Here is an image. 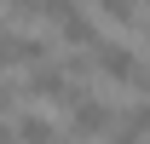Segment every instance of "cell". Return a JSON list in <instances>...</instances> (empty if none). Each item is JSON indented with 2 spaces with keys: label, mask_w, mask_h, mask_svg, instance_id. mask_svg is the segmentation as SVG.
Masks as SVG:
<instances>
[{
  "label": "cell",
  "mask_w": 150,
  "mask_h": 144,
  "mask_svg": "<svg viewBox=\"0 0 150 144\" xmlns=\"http://www.w3.org/2000/svg\"><path fill=\"white\" fill-rule=\"evenodd\" d=\"M98 133H115V115L104 98H93V92H69V138H98Z\"/></svg>",
  "instance_id": "6da1fadb"
},
{
  "label": "cell",
  "mask_w": 150,
  "mask_h": 144,
  "mask_svg": "<svg viewBox=\"0 0 150 144\" xmlns=\"http://www.w3.org/2000/svg\"><path fill=\"white\" fill-rule=\"evenodd\" d=\"M29 69V64H46V40L40 35H0V69Z\"/></svg>",
  "instance_id": "7a4b0ae2"
},
{
  "label": "cell",
  "mask_w": 150,
  "mask_h": 144,
  "mask_svg": "<svg viewBox=\"0 0 150 144\" xmlns=\"http://www.w3.org/2000/svg\"><path fill=\"white\" fill-rule=\"evenodd\" d=\"M93 64L110 75V81H127V87H133V75L144 69V58L133 52V46H98V52H93Z\"/></svg>",
  "instance_id": "3957f363"
},
{
  "label": "cell",
  "mask_w": 150,
  "mask_h": 144,
  "mask_svg": "<svg viewBox=\"0 0 150 144\" xmlns=\"http://www.w3.org/2000/svg\"><path fill=\"white\" fill-rule=\"evenodd\" d=\"M69 69H64V64H40L35 75H29V98H64V104H69Z\"/></svg>",
  "instance_id": "277c9868"
},
{
  "label": "cell",
  "mask_w": 150,
  "mask_h": 144,
  "mask_svg": "<svg viewBox=\"0 0 150 144\" xmlns=\"http://www.w3.org/2000/svg\"><path fill=\"white\" fill-rule=\"evenodd\" d=\"M58 35L69 40V52H75V46H81V52H98V46H104V40H98V29H93V18H87V12H81V18H69V23H58Z\"/></svg>",
  "instance_id": "5b68a950"
},
{
  "label": "cell",
  "mask_w": 150,
  "mask_h": 144,
  "mask_svg": "<svg viewBox=\"0 0 150 144\" xmlns=\"http://www.w3.org/2000/svg\"><path fill=\"white\" fill-rule=\"evenodd\" d=\"M18 144H58V127L29 109V115H18Z\"/></svg>",
  "instance_id": "8992f818"
},
{
  "label": "cell",
  "mask_w": 150,
  "mask_h": 144,
  "mask_svg": "<svg viewBox=\"0 0 150 144\" xmlns=\"http://www.w3.org/2000/svg\"><path fill=\"white\" fill-rule=\"evenodd\" d=\"M93 6L110 23H121V29H139V23H144V18H139V0H93Z\"/></svg>",
  "instance_id": "52a82bcc"
},
{
  "label": "cell",
  "mask_w": 150,
  "mask_h": 144,
  "mask_svg": "<svg viewBox=\"0 0 150 144\" xmlns=\"http://www.w3.org/2000/svg\"><path fill=\"white\" fill-rule=\"evenodd\" d=\"M40 12L52 23H69V18H81V0H40Z\"/></svg>",
  "instance_id": "ba28073f"
},
{
  "label": "cell",
  "mask_w": 150,
  "mask_h": 144,
  "mask_svg": "<svg viewBox=\"0 0 150 144\" xmlns=\"http://www.w3.org/2000/svg\"><path fill=\"white\" fill-rule=\"evenodd\" d=\"M127 133H139V138L150 133V98H139V104L127 109Z\"/></svg>",
  "instance_id": "9c48e42d"
},
{
  "label": "cell",
  "mask_w": 150,
  "mask_h": 144,
  "mask_svg": "<svg viewBox=\"0 0 150 144\" xmlns=\"http://www.w3.org/2000/svg\"><path fill=\"white\" fill-rule=\"evenodd\" d=\"M6 104H18V87H12V81H0V109Z\"/></svg>",
  "instance_id": "30bf717a"
},
{
  "label": "cell",
  "mask_w": 150,
  "mask_h": 144,
  "mask_svg": "<svg viewBox=\"0 0 150 144\" xmlns=\"http://www.w3.org/2000/svg\"><path fill=\"white\" fill-rule=\"evenodd\" d=\"M6 6H18V12H40V0H6Z\"/></svg>",
  "instance_id": "8fae6325"
},
{
  "label": "cell",
  "mask_w": 150,
  "mask_h": 144,
  "mask_svg": "<svg viewBox=\"0 0 150 144\" xmlns=\"http://www.w3.org/2000/svg\"><path fill=\"white\" fill-rule=\"evenodd\" d=\"M0 144H18V133H12V127H0Z\"/></svg>",
  "instance_id": "7c38bea8"
},
{
  "label": "cell",
  "mask_w": 150,
  "mask_h": 144,
  "mask_svg": "<svg viewBox=\"0 0 150 144\" xmlns=\"http://www.w3.org/2000/svg\"><path fill=\"white\" fill-rule=\"evenodd\" d=\"M144 46H150V29H144Z\"/></svg>",
  "instance_id": "4fadbf2b"
},
{
  "label": "cell",
  "mask_w": 150,
  "mask_h": 144,
  "mask_svg": "<svg viewBox=\"0 0 150 144\" xmlns=\"http://www.w3.org/2000/svg\"><path fill=\"white\" fill-rule=\"evenodd\" d=\"M144 6H150V0H144Z\"/></svg>",
  "instance_id": "5bb4252c"
}]
</instances>
